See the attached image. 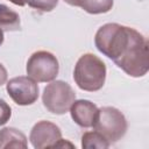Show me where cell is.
Returning a JSON list of instances; mask_svg holds the SVG:
<instances>
[{
  "label": "cell",
  "instance_id": "cell-1",
  "mask_svg": "<svg viewBox=\"0 0 149 149\" xmlns=\"http://www.w3.org/2000/svg\"><path fill=\"white\" fill-rule=\"evenodd\" d=\"M97 49L128 76L139 78L149 70V44L134 28L119 23L101 26L94 36Z\"/></svg>",
  "mask_w": 149,
  "mask_h": 149
},
{
  "label": "cell",
  "instance_id": "cell-2",
  "mask_svg": "<svg viewBox=\"0 0 149 149\" xmlns=\"http://www.w3.org/2000/svg\"><path fill=\"white\" fill-rule=\"evenodd\" d=\"M106 72V65L98 56L93 54H84L76 63L73 80L80 90L95 92L104 86Z\"/></svg>",
  "mask_w": 149,
  "mask_h": 149
},
{
  "label": "cell",
  "instance_id": "cell-3",
  "mask_svg": "<svg viewBox=\"0 0 149 149\" xmlns=\"http://www.w3.org/2000/svg\"><path fill=\"white\" fill-rule=\"evenodd\" d=\"M94 130L100 133L109 143L118 142L125 136L128 125L125 115L115 107L105 106L98 109L93 125Z\"/></svg>",
  "mask_w": 149,
  "mask_h": 149
},
{
  "label": "cell",
  "instance_id": "cell-4",
  "mask_svg": "<svg viewBox=\"0 0 149 149\" xmlns=\"http://www.w3.org/2000/svg\"><path fill=\"white\" fill-rule=\"evenodd\" d=\"M74 100L76 92L68 83L63 80L51 81L43 90V105L49 112L54 114H65L70 111V107Z\"/></svg>",
  "mask_w": 149,
  "mask_h": 149
},
{
  "label": "cell",
  "instance_id": "cell-5",
  "mask_svg": "<svg viewBox=\"0 0 149 149\" xmlns=\"http://www.w3.org/2000/svg\"><path fill=\"white\" fill-rule=\"evenodd\" d=\"M28 77L37 83L52 81L59 71V64L56 56L49 51L40 50L34 52L26 66Z\"/></svg>",
  "mask_w": 149,
  "mask_h": 149
},
{
  "label": "cell",
  "instance_id": "cell-6",
  "mask_svg": "<svg viewBox=\"0 0 149 149\" xmlns=\"http://www.w3.org/2000/svg\"><path fill=\"white\" fill-rule=\"evenodd\" d=\"M6 90L12 100L20 106L33 105L38 98L37 81L28 76H19L9 79L6 84Z\"/></svg>",
  "mask_w": 149,
  "mask_h": 149
},
{
  "label": "cell",
  "instance_id": "cell-7",
  "mask_svg": "<svg viewBox=\"0 0 149 149\" xmlns=\"http://www.w3.org/2000/svg\"><path fill=\"white\" fill-rule=\"evenodd\" d=\"M61 139L62 132L59 127L47 120L35 123L29 134L30 143L35 149L55 148Z\"/></svg>",
  "mask_w": 149,
  "mask_h": 149
},
{
  "label": "cell",
  "instance_id": "cell-8",
  "mask_svg": "<svg viewBox=\"0 0 149 149\" xmlns=\"http://www.w3.org/2000/svg\"><path fill=\"white\" fill-rule=\"evenodd\" d=\"M98 107L95 104L91 102L90 100H74L72 106L70 107V113L72 120L83 128L93 127L97 114Z\"/></svg>",
  "mask_w": 149,
  "mask_h": 149
},
{
  "label": "cell",
  "instance_id": "cell-9",
  "mask_svg": "<svg viewBox=\"0 0 149 149\" xmlns=\"http://www.w3.org/2000/svg\"><path fill=\"white\" fill-rule=\"evenodd\" d=\"M26 135L16 128L6 127L0 130V149L3 148H27Z\"/></svg>",
  "mask_w": 149,
  "mask_h": 149
},
{
  "label": "cell",
  "instance_id": "cell-10",
  "mask_svg": "<svg viewBox=\"0 0 149 149\" xmlns=\"http://www.w3.org/2000/svg\"><path fill=\"white\" fill-rule=\"evenodd\" d=\"M64 2L80 7L88 14H104L112 9L114 0H64Z\"/></svg>",
  "mask_w": 149,
  "mask_h": 149
},
{
  "label": "cell",
  "instance_id": "cell-11",
  "mask_svg": "<svg viewBox=\"0 0 149 149\" xmlns=\"http://www.w3.org/2000/svg\"><path fill=\"white\" fill-rule=\"evenodd\" d=\"M21 29V20L16 12L6 5H0V30L17 31Z\"/></svg>",
  "mask_w": 149,
  "mask_h": 149
},
{
  "label": "cell",
  "instance_id": "cell-12",
  "mask_svg": "<svg viewBox=\"0 0 149 149\" xmlns=\"http://www.w3.org/2000/svg\"><path fill=\"white\" fill-rule=\"evenodd\" d=\"M109 144L111 143L97 130L86 132L81 136V147L86 149H106Z\"/></svg>",
  "mask_w": 149,
  "mask_h": 149
},
{
  "label": "cell",
  "instance_id": "cell-13",
  "mask_svg": "<svg viewBox=\"0 0 149 149\" xmlns=\"http://www.w3.org/2000/svg\"><path fill=\"white\" fill-rule=\"evenodd\" d=\"M26 5L29 7L41 10V12H51L58 5V0H24Z\"/></svg>",
  "mask_w": 149,
  "mask_h": 149
},
{
  "label": "cell",
  "instance_id": "cell-14",
  "mask_svg": "<svg viewBox=\"0 0 149 149\" xmlns=\"http://www.w3.org/2000/svg\"><path fill=\"white\" fill-rule=\"evenodd\" d=\"M10 116H12V108L3 99H0V126L7 123Z\"/></svg>",
  "mask_w": 149,
  "mask_h": 149
},
{
  "label": "cell",
  "instance_id": "cell-15",
  "mask_svg": "<svg viewBox=\"0 0 149 149\" xmlns=\"http://www.w3.org/2000/svg\"><path fill=\"white\" fill-rule=\"evenodd\" d=\"M7 77H8L7 70H6V68L0 63V86L3 85V84L7 81Z\"/></svg>",
  "mask_w": 149,
  "mask_h": 149
},
{
  "label": "cell",
  "instance_id": "cell-16",
  "mask_svg": "<svg viewBox=\"0 0 149 149\" xmlns=\"http://www.w3.org/2000/svg\"><path fill=\"white\" fill-rule=\"evenodd\" d=\"M10 2H13L14 5H16V6H24L26 5V1L24 0H9Z\"/></svg>",
  "mask_w": 149,
  "mask_h": 149
},
{
  "label": "cell",
  "instance_id": "cell-17",
  "mask_svg": "<svg viewBox=\"0 0 149 149\" xmlns=\"http://www.w3.org/2000/svg\"><path fill=\"white\" fill-rule=\"evenodd\" d=\"M3 43V31L0 30V45Z\"/></svg>",
  "mask_w": 149,
  "mask_h": 149
}]
</instances>
